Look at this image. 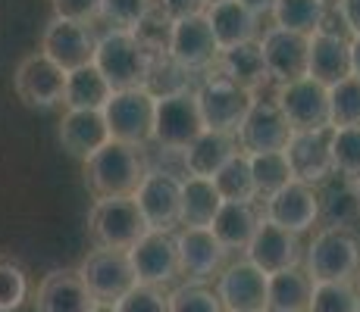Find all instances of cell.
Wrapping results in <instances>:
<instances>
[{
    "instance_id": "1",
    "label": "cell",
    "mask_w": 360,
    "mask_h": 312,
    "mask_svg": "<svg viewBox=\"0 0 360 312\" xmlns=\"http://www.w3.org/2000/svg\"><path fill=\"white\" fill-rule=\"evenodd\" d=\"M94 66L113 85V91L148 88L154 79V50L135 32L107 29L103 34H98Z\"/></svg>"
},
{
    "instance_id": "2",
    "label": "cell",
    "mask_w": 360,
    "mask_h": 312,
    "mask_svg": "<svg viewBox=\"0 0 360 312\" xmlns=\"http://www.w3.org/2000/svg\"><path fill=\"white\" fill-rule=\"evenodd\" d=\"M141 147L122 141H110L91 159H85V184L98 200L103 197H135L148 175Z\"/></svg>"
},
{
    "instance_id": "3",
    "label": "cell",
    "mask_w": 360,
    "mask_h": 312,
    "mask_svg": "<svg viewBox=\"0 0 360 312\" xmlns=\"http://www.w3.org/2000/svg\"><path fill=\"white\" fill-rule=\"evenodd\" d=\"M360 269V238L351 228L326 225L314 234L310 247L304 250V272L323 281H354Z\"/></svg>"
},
{
    "instance_id": "4",
    "label": "cell",
    "mask_w": 360,
    "mask_h": 312,
    "mask_svg": "<svg viewBox=\"0 0 360 312\" xmlns=\"http://www.w3.org/2000/svg\"><path fill=\"white\" fill-rule=\"evenodd\" d=\"M207 131L204 116L195 88H172L157 94V116H154V141L163 150H185Z\"/></svg>"
},
{
    "instance_id": "5",
    "label": "cell",
    "mask_w": 360,
    "mask_h": 312,
    "mask_svg": "<svg viewBox=\"0 0 360 312\" xmlns=\"http://www.w3.org/2000/svg\"><path fill=\"white\" fill-rule=\"evenodd\" d=\"M195 91H198L200 116H204L207 131H223V135H235V137H238L248 113L257 103V94L254 91L235 85V81L213 72V69L207 72V79L200 81Z\"/></svg>"
},
{
    "instance_id": "6",
    "label": "cell",
    "mask_w": 360,
    "mask_h": 312,
    "mask_svg": "<svg viewBox=\"0 0 360 312\" xmlns=\"http://www.w3.org/2000/svg\"><path fill=\"white\" fill-rule=\"evenodd\" d=\"M88 234L103 250H129L148 234V222L138 210L135 197H103L94 200L88 212Z\"/></svg>"
},
{
    "instance_id": "7",
    "label": "cell",
    "mask_w": 360,
    "mask_h": 312,
    "mask_svg": "<svg viewBox=\"0 0 360 312\" xmlns=\"http://www.w3.org/2000/svg\"><path fill=\"white\" fill-rule=\"evenodd\" d=\"M107 125L113 141L131 144V147H144L154 141V116H157V94L150 88H129V91H116L110 97L107 109Z\"/></svg>"
},
{
    "instance_id": "8",
    "label": "cell",
    "mask_w": 360,
    "mask_h": 312,
    "mask_svg": "<svg viewBox=\"0 0 360 312\" xmlns=\"http://www.w3.org/2000/svg\"><path fill=\"white\" fill-rule=\"evenodd\" d=\"M75 272L82 275V281H85V287L91 290L94 300L107 303V306H116V303L138 284L135 269H131V259H129L126 250L98 247L79 262Z\"/></svg>"
},
{
    "instance_id": "9",
    "label": "cell",
    "mask_w": 360,
    "mask_h": 312,
    "mask_svg": "<svg viewBox=\"0 0 360 312\" xmlns=\"http://www.w3.org/2000/svg\"><path fill=\"white\" fill-rule=\"evenodd\" d=\"M166 57L176 62L182 72H210L217 66L219 44L213 38V29L204 13H195V16H185L172 22Z\"/></svg>"
},
{
    "instance_id": "10",
    "label": "cell",
    "mask_w": 360,
    "mask_h": 312,
    "mask_svg": "<svg viewBox=\"0 0 360 312\" xmlns=\"http://www.w3.org/2000/svg\"><path fill=\"white\" fill-rule=\"evenodd\" d=\"M66 75L53 60H47L41 50L29 53L19 60L16 75H13V88L16 97L32 109H53L63 103L66 97Z\"/></svg>"
},
{
    "instance_id": "11",
    "label": "cell",
    "mask_w": 360,
    "mask_h": 312,
    "mask_svg": "<svg viewBox=\"0 0 360 312\" xmlns=\"http://www.w3.org/2000/svg\"><path fill=\"white\" fill-rule=\"evenodd\" d=\"M135 203L148 222V231H172L182 225V178L150 169L135 191Z\"/></svg>"
},
{
    "instance_id": "12",
    "label": "cell",
    "mask_w": 360,
    "mask_h": 312,
    "mask_svg": "<svg viewBox=\"0 0 360 312\" xmlns=\"http://www.w3.org/2000/svg\"><path fill=\"white\" fill-rule=\"evenodd\" d=\"M94 50H98V34L91 25L53 16L41 32V53L57 62L63 72H75L94 62Z\"/></svg>"
},
{
    "instance_id": "13",
    "label": "cell",
    "mask_w": 360,
    "mask_h": 312,
    "mask_svg": "<svg viewBox=\"0 0 360 312\" xmlns=\"http://www.w3.org/2000/svg\"><path fill=\"white\" fill-rule=\"evenodd\" d=\"M263 219L301 238L323 219V200L316 194V187L292 182L282 191H276L273 197L263 200Z\"/></svg>"
},
{
    "instance_id": "14",
    "label": "cell",
    "mask_w": 360,
    "mask_h": 312,
    "mask_svg": "<svg viewBox=\"0 0 360 312\" xmlns=\"http://www.w3.org/2000/svg\"><path fill=\"white\" fill-rule=\"evenodd\" d=\"M273 100L292 125V131H314L329 125V88L314 79L279 85Z\"/></svg>"
},
{
    "instance_id": "15",
    "label": "cell",
    "mask_w": 360,
    "mask_h": 312,
    "mask_svg": "<svg viewBox=\"0 0 360 312\" xmlns=\"http://www.w3.org/2000/svg\"><path fill=\"white\" fill-rule=\"evenodd\" d=\"M332 135L335 128H314V131H295L285 147L288 165H292L295 182L310 187L323 184L329 175H335V159H332Z\"/></svg>"
},
{
    "instance_id": "16",
    "label": "cell",
    "mask_w": 360,
    "mask_h": 312,
    "mask_svg": "<svg viewBox=\"0 0 360 312\" xmlns=\"http://www.w3.org/2000/svg\"><path fill=\"white\" fill-rule=\"evenodd\" d=\"M260 50H263V62H266L269 81L288 85V81L307 79L310 34L269 25V29L263 32V38H260Z\"/></svg>"
},
{
    "instance_id": "17",
    "label": "cell",
    "mask_w": 360,
    "mask_h": 312,
    "mask_svg": "<svg viewBox=\"0 0 360 312\" xmlns=\"http://www.w3.org/2000/svg\"><path fill=\"white\" fill-rule=\"evenodd\" d=\"M266 284L269 275L248 259H238L217 275L213 290L226 312H266Z\"/></svg>"
},
{
    "instance_id": "18",
    "label": "cell",
    "mask_w": 360,
    "mask_h": 312,
    "mask_svg": "<svg viewBox=\"0 0 360 312\" xmlns=\"http://www.w3.org/2000/svg\"><path fill=\"white\" fill-rule=\"evenodd\" d=\"M245 259L251 266H257L263 275H276L285 269H297L304 262V247L301 238L285 228L273 225V222L260 219L257 234L251 238V244L245 250Z\"/></svg>"
},
{
    "instance_id": "19",
    "label": "cell",
    "mask_w": 360,
    "mask_h": 312,
    "mask_svg": "<svg viewBox=\"0 0 360 312\" xmlns=\"http://www.w3.org/2000/svg\"><path fill=\"white\" fill-rule=\"evenodd\" d=\"M129 259L138 284H150V287L169 284L179 275L176 231H148L129 250Z\"/></svg>"
},
{
    "instance_id": "20",
    "label": "cell",
    "mask_w": 360,
    "mask_h": 312,
    "mask_svg": "<svg viewBox=\"0 0 360 312\" xmlns=\"http://www.w3.org/2000/svg\"><path fill=\"white\" fill-rule=\"evenodd\" d=\"M292 135V125L276 107V100H257L238 131V147L245 154H282Z\"/></svg>"
},
{
    "instance_id": "21",
    "label": "cell",
    "mask_w": 360,
    "mask_h": 312,
    "mask_svg": "<svg viewBox=\"0 0 360 312\" xmlns=\"http://www.w3.org/2000/svg\"><path fill=\"white\" fill-rule=\"evenodd\" d=\"M176 250H179V275H185L188 281H207L223 272L226 247L213 238L210 228H179Z\"/></svg>"
},
{
    "instance_id": "22",
    "label": "cell",
    "mask_w": 360,
    "mask_h": 312,
    "mask_svg": "<svg viewBox=\"0 0 360 312\" xmlns=\"http://www.w3.org/2000/svg\"><path fill=\"white\" fill-rule=\"evenodd\" d=\"M307 79L335 88L338 81L351 79V38L338 29H326L310 34V60Z\"/></svg>"
},
{
    "instance_id": "23",
    "label": "cell",
    "mask_w": 360,
    "mask_h": 312,
    "mask_svg": "<svg viewBox=\"0 0 360 312\" xmlns=\"http://www.w3.org/2000/svg\"><path fill=\"white\" fill-rule=\"evenodd\" d=\"M98 300L75 269H53L34 294V312H94Z\"/></svg>"
},
{
    "instance_id": "24",
    "label": "cell",
    "mask_w": 360,
    "mask_h": 312,
    "mask_svg": "<svg viewBox=\"0 0 360 312\" xmlns=\"http://www.w3.org/2000/svg\"><path fill=\"white\" fill-rule=\"evenodd\" d=\"M113 141L110 125L103 113H91V109H66L60 119V144L69 156L75 159H91L101 147Z\"/></svg>"
},
{
    "instance_id": "25",
    "label": "cell",
    "mask_w": 360,
    "mask_h": 312,
    "mask_svg": "<svg viewBox=\"0 0 360 312\" xmlns=\"http://www.w3.org/2000/svg\"><path fill=\"white\" fill-rule=\"evenodd\" d=\"M204 16L210 22L219 50L248 44V41H260V19L238 0H210Z\"/></svg>"
},
{
    "instance_id": "26",
    "label": "cell",
    "mask_w": 360,
    "mask_h": 312,
    "mask_svg": "<svg viewBox=\"0 0 360 312\" xmlns=\"http://www.w3.org/2000/svg\"><path fill=\"white\" fill-rule=\"evenodd\" d=\"M213 72L226 75L229 81L248 88V91H254V94H257V88H263L269 81L266 62H263V50H260V41H248V44L229 47V50H219Z\"/></svg>"
},
{
    "instance_id": "27",
    "label": "cell",
    "mask_w": 360,
    "mask_h": 312,
    "mask_svg": "<svg viewBox=\"0 0 360 312\" xmlns=\"http://www.w3.org/2000/svg\"><path fill=\"white\" fill-rule=\"evenodd\" d=\"M238 154V137L223 131H204L195 144L182 154L185 169L195 178H213L229 159Z\"/></svg>"
},
{
    "instance_id": "28",
    "label": "cell",
    "mask_w": 360,
    "mask_h": 312,
    "mask_svg": "<svg viewBox=\"0 0 360 312\" xmlns=\"http://www.w3.org/2000/svg\"><path fill=\"white\" fill-rule=\"evenodd\" d=\"M314 300V278L304 266L269 275L266 284V312H310Z\"/></svg>"
},
{
    "instance_id": "29",
    "label": "cell",
    "mask_w": 360,
    "mask_h": 312,
    "mask_svg": "<svg viewBox=\"0 0 360 312\" xmlns=\"http://www.w3.org/2000/svg\"><path fill=\"white\" fill-rule=\"evenodd\" d=\"M113 85L103 79V72L94 62L75 69V72L66 75V97L63 107L66 109H91V113H103L113 97Z\"/></svg>"
},
{
    "instance_id": "30",
    "label": "cell",
    "mask_w": 360,
    "mask_h": 312,
    "mask_svg": "<svg viewBox=\"0 0 360 312\" xmlns=\"http://www.w3.org/2000/svg\"><path fill=\"white\" fill-rule=\"evenodd\" d=\"M260 219L263 216H257L254 203H223V210L213 219L210 231H213V238L226 247V253H232V250H248L251 238L260 228Z\"/></svg>"
},
{
    "instance_id": "31",
    "label": "cell",
    "mask_w": 360,
    "mask_h": 312,
    "mask_svg": "<svg viewBox=\"0 0 360 312\" xmlns=\"http://www.w3.org/2000/svg\"><path fill=\"white\" fill-rule=\"evenodd\" d=\"M223 203L213 178H182V228H210Z\"/></svg>"
},
{
    "instance_id": "32",
    "label": "cell",
    "mask_w": 360,
    "mask_h": 312,
    "mask_svg": "<svg viewBox=\"0 0 360 312\" xmlns=\"http://www.w3.org/2000/svg\"><path fill=\"white\" fill-rule=\"evenodd\" d=\"M329 0H276L273 6V25L276 29L314 34L326 25Z\"/></svg>"
},
{
    "instance_id": "33",
    "label": "cell",
    "mask_w": 360,
    "mask_h": 312,
    "mask_svg": "<svg viewBox=\"0 0 360 312\" xmlns=\"http://www.w3.org/2000/svg\"><path fill=\"white\" fill-rule=\"evenodd\" d=\"M219 197L226 203H254L257 200V187H254V175H251V159L245 150H238L223 169L213 175Z\"/></svg>"
},
{
    "instance_id": "34",
    "label": "cell",
    "mask_w": 360,
    "mask_h": 312,
    "mask_svg": "<svg viewBox=\"0 0 360 312\" xmlns=\"http://www.w3.org/2000/svg\"><path fill=\"white\" fill-rule=\"evenodd\" d=\"M248 159H251V175H254V187H257V197L263 200L295 182L285 150L282 154H248Z\"/></svg>"
},
{
    "instance_id": "35",
    "label": "cell",
    "mask_w": 360,
    "mask_h": 312,
    "mask_svg": "<svg viewBox=\"0 0 360 312\" xmlns=\"http://www.w3.org/2000/svg\"><path fill=\"white\" fill-rule=\"evenodd\" d=\"M329 125L332 128H360V79H345L329 88Z\"/></svg>"
},
{
    "instance_id": "36",
    "label": "cell",
    "mask_w": 360,
    "mask_h": 312,
    "mask_svg": "<svg viewBox=\"0 0 360 312\" xmlns=\"http://www.w3.org/2000/svg\"><path fill=\"white\" fill-rule=\"evenodd\" d=\"M310 312H360V294L354 281H323L314 284Z\"/></svg>"
},
{
    "instance_id": "37",
    "label": "cell",
    "mask_w": 360,
    "mask_h": 312,
    "mask_svg": "<svg viewBox=\"0 0 360 312\" xmlns=\"http://www.w3.org/2000/svg\"><path fill=\"white\" fill-rule=\"evenodd\" d=\"M29 300V275L13 256H0V312H19Z\"/></svg>"
},
{
    "instance_id": "38",
    "label": "cell",
    "mask_w": 360,
    "mask_h": 312,
    "mask_svg": "<svg viewBox=\"0 0 360 312\" xmlns=\"http://www.w3.org/2000/svg\"><path fill=\"white\" fill-rule=\"evenodd\" d=\"M154 10V0H101V19L110 29L138 32Z\"/></svg>"
},
{
    "instance_id": "39",
    "label": "cell",
    "mask_w": 360,
    "mask_h": 312,
    "mask_svg": "<svg viewBox=\"0 0 360 312\" xmlns=\"http://www.w3.org/2000/svg\"><path fill=\"white\" fill-rule=\"evenodd\" d=\"M169 312H226L217 290L204 281H185L169 290Z\"/></svg>"
},
{
    "instance_id": "40",
    "label": "cell",
    "mask_w": 360,
    "mask_h": 312,
    "mask_svg": "<svg viewBox=\"0 0 360 312\" xmlns=\"http://www.w3.org/2000/svg\"><path fill=\"white\" fill-rule=\"evenodd\" d=\"M332 159H335V172L345 182H360V128H335Z\"/></svg>"
},
{
    "instance_id": "41",
    "label": "cell",
    "mask_w": 360,
    "mask_h": 312,
    "mask_svg": "<svg viewBox=\"0 0 360 312\" xmlns=\"http://www.w3.org/2000/svg\"><path fill=\"white\" fill-rule=\"evenodd\" d=\"M116 312H169V294L150 284H135L120 303Z\"/></svg>"
},
{
    "instance_id": "42",
    "label": "cell",
    "mask_w": 360,
    "mask_h": 312,
    "mask_svg": "<svg viewBox=\"0 0 360 312\" xmlns=\"http://www.w3.org/2000/svg\"><path fill=\"white\" fill-rule=\"evenodd\" d=\"M53 4V16L60 19H72V22L91 25L101 19V0H51Z\"/></svg>"
},
{
    "instance_id": "43",
    "label": "cell",
    "mask_w": 360,
    "mask_h": 312,
    "mask_svg": "<svg viewBox=\"0 0 360 312\" xmlns=\"http://www.w3.org/2000/svg\"><path fill=\"white\" fill-rule=\"evenodd\" d=\"M154 6L163 13L166 19H185V16H195V13L207 10V0H154Z\"/></svg>"
},
{
    "instance_id": "44",
    "label": "cell",
    "mask_w": 360,
    "mask_h": 312,
    "mask_svg": "<svg viewBox=\"0 0 360 312\" xmlns=\"http://www.w3.org/2000/svg\"><path fill=\"white\" fill-rule=\"evenodd\" d=\"M335 16H338V22L345 25V34L357 38L360 34V0H335Z\"/></svg>"
},
{
    "instance_id": "45",
    "label": "cell",
    "mask_w": 360,
    "mask_h": 312,
    "mask_svg": "<svg viewBox=\"0 0 360 312\" xmlns=\"http://www.w3.org/2000/svg\"><path fill=\"white\" fill-rule=\"evenodd\" d=\"M238 4H245L248 10L254 13V16L263 19V16H273V6H276V0H238Z\"/></svg>"
},
{
    "instance_id": "46",
    "label": "cell",
    "mask_w": 360,
    "mask_h": 312,
    "mask_svg": "<svg viewBox=\"0 0 360 312\" xmlns=\"http://www.w3.org/2000/svg\"><path fill=\"white\" fill-rule=\"evenodd\" d=\"M351 75L360 79V34L351 38Z\"/></svg>"
},
{
    "instance_id": "47",
    "label": "cell",
    "mask_w": 360,
    "mask_h": 312,
    "mask_svg": "<svg viewBox=\"0 0 360 312\" xmlns=\"http://www.w3.org/2000/svg\"><path fill=\"white\" fill-rule=\"evenodd\" d=\"M94 312H116V306H107V303H98V306H94Z\"/></svg>"
},
{
    "instance_id": "48",
    "label": "cell",
    "mask_w": 360,
    "mask_h": 312,
    "mask_svg": "<svg viewBox=\"0 0 360 312\" xmlns=\"http://www.w3.org/2000/svg\"><path fill=\"white\" fill-rule=\"evenodd\" d=\"M354 200H357V210H360V182H354Z\"/></svg>"
},
{
    "instance_id": "49",
    "label": "cell",
    "mask_w": 360,
    "mask_h": 312,
    "mask_svg": "<svg viewBox=\"0 0 360 312\" xmlns=\"http://www.w3.org/2000/svg\"><path fill=\"white\" fill-rule=\"evenodd\" d=\"M354 287H357V294H360V269H357V275H354Z\"/></svg>"
},
{
    "instance_id": "50",
    "label": "cell",
    "mask_w": 360,
    "mask_h": 312,
    "mask_svg": "<svg viewBox=\"0 0 360 312\" xmlns=\"http://www.w3.org/2000/svg\"><path fill=\"white\" fill-rule=\"evenodd\" d=\"M207 4H210V0H207Z\"/></svg>"
}]
</instances>
